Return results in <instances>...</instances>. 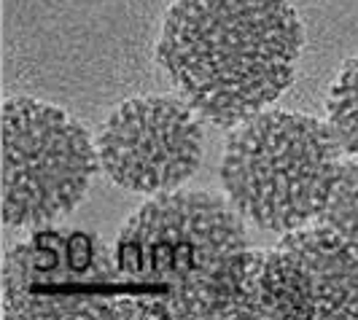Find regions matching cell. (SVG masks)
I'll use <instances>...</instances> for the list:
<instances>
[{"label":"cell","instance_id":"cell-8","mask_svg":"<svg viewBox=\"0 0 358 320\" xmlns=\"http://www.w3.org/2000/svg\"><path fill=\"white\" fill-rule=\"evenodd\" d=\"M326 124L342 154L358 159V57L342 65L329 89Z\"/></svg>","mask_w":358,"mask_h":320},{"label":"cell","instance_id":"cell-2","mask_svg":"<svg viewBox=\"0 0 358 320\" xmlns=\"http://www.w3.org/2000/svg\"><path fill=\"white\" fill-rule=\"evenodd\" d=\"M302 46L288 0H173L157 59L202 122L232 129L291 87Z\"/></svg>","mask_w":358,"mask_h":320},{"label":"cell","instance_id":"cell-7","mask_svg":"<svg viewBox=\"0 0 358 320\" xmlns=\"http://www.w3.org/2000/svg\"><path fill=\"white\" fill-rule=\"evenodd\" d=\"M100 170L119 189L157 196L180 189L205 154L202 116L183 97H129L94 135Z\"/></svg>","mask_w":358,"mask_h":320},{"label":"cell","instance_id":"cell-1","mask_svg":"<svg viewBox=\"0 0 358 320\" xmlns=\"http://www.w3.org/2000/svg\"><path fill=\"white\" fill-rule=\"evenodd\" d=\"M227 196L176 189L122 224L113 264L124 318H243L251 248Z\"/></svg>","mask_w":358,"mask_h":320},{"label":"cell","instance_id":"cell-4","mask_svg":"<svg viewBox=\"0 0 358 320\" xmlns=\"http://www.w3.org/2000/svg\"><path fill=\"white\" fill-rule=\"evenodd\" d=\"M100 170L94 138L36 97L3 103V224L33 229L71 213Z\"/></svg>","mask_w":358,"mask_h":320},{"label":"cell","instance_id":"cell-9","mask_svg":"<svg viewBox=\"0 0 358 320\" xmlns=\"http://www.w3.org/2000/svg\"><path fill=\"white\" fill-rule=\"evenodd\" d=\"M318 221L340 240H345L358 256V159L350 157L340 164L337 180L331 186L329 202Z\"/></svg>","mask_w":358,"mask_h":320},{"label":"cell","instance_id":"cell-5","mask_svg":"<svg viewBox=\"0 0 358 320\" xmlns=\"http://www.w3.org/2000/svg\"><path fill=\"white\" fill-rule=\"evenodd\" d=\"M113 248L90 229L33 226L3 261L6 318H124Z\"/></svg>","mask_w":358,"mask_h":320},{"label":"cell","instance_id":"cell-3","mask_svg":"<svg viewBox=\"0 0 358 320\" xmlns=\"http://www.w3.org/2000/svg\"><path fill=\"white\" fill-rule=\"evenodd\" d=\"M342 164L326 122L296 110H262L232 126L218 180L248 224L286 234L321 218Z\"/></svg>","mask_w":358,"mask_h":320},{"label":"cell","instance_id":"cell-6","mask_svg":"<svg viewBox=\"0 0 358 320\" xmlns=\"http://www.w3.org/2000/svg\"><path fill=\"white\" fill-rule=\"evenodd\" d=\"M243 318H358V256L329 226H299L256 250Z\"/></svg>","mask_w":358,"mask_h":320}]
</instances>
